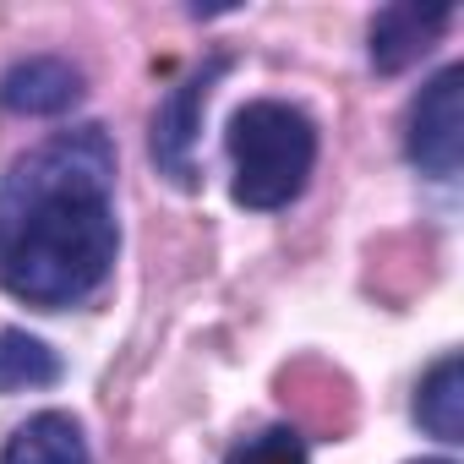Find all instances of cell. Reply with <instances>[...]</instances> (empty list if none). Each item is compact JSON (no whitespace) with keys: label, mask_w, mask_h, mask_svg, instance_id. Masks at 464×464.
<instances>
[{"label":"cell","mask_w":464,"mask_h":464,"mask_svg":"<svg viewBox=\"0 0 464 464\" xmlns=\"http://www.w3.org/2000/svg\"><path fill=\"white\" fill-rule=\"evenodd\" d=\"M61 355L44 344V339H34V334H23V328H6L0 334V393H34V388H55L61 382Z\"/></svg>","instance_id":"obj_9"},{"label":"cell","mask_w":464,"mask_h":464,"mask_svg":"<svg viewBox=\"0 0 464 464\" xmlns=\"http://www.w3.org/2000/svg\"><path fill=\"white\" fill-rule=\"evenodd\" d=\"M121 252L115 142L72 126L12 159L0 180V285L23 306L66 312L104 290Z\"/></svg>","instance_id":"obj_1"},{"label":"cell","mask_w":464,"mask_h":464,"mask_svg":"<svg viewBox=\"0 0 464 464\" xmlns=\"http://www.w3.org/2000/svg\"><path fill=\"white\" fill-rule=\"evenodd\" d=\"M415 464H448V459H415Z\"/></svg>","instance_id":"obj_11"},{"label":"cell","mask_w":464,"mask_h":464,"mask_svg":"<svg viewBox=\"0 0 464 464\" xmlns=\"http://www.w3.org/2000/svg\"><path fill=\"white\" fill-rule=\"evenodd\" d=\"M0 464H93V453H88V437H82L77 415H66V410H39V415H28V420L6 437Z\"/></svg>","instance_id":"obj_7"},{"label":"cell","mask_w":464,"mask_h":464,"mask_svg":"<svg viewBox=\"0 0 464 464\" xmlns=\"http://www.w3.org/2000/svg\"><path fill=\"white\" fill-rule=\"evenodd\" d=\"M415 420L437 442H464V361L448 350L415 388Z\"/></svg>","instance_id":"obj_8"},{"label":"cell","mask_w":464,"mask_h":464,"mask_svg":"<svg viewBox=\"0 0 464 464\" xmlns=\"http://www.w3.org/2000/svg\"><path fill=\"white\" fill-rule=\"evenodd\" d=\"M224 464H312V448L295 426H263L229 448Z\"/></svg>","instance_id":"obj_10"},{"label":"cell","mask_w":464,"mask_h":464,"mask_svg":"<svg viewBox=\"0 0 464 464\" xmlns=\"http://www.w3.org/2000/svg\"><path fill=\"white\" fill-rule=\"evenodd\" d=\"M82 93H88V77L66 55H28V61L6 66V77H0V110L34 115V121L66 115Z\"/></svg>","instance_id":"obj_5"},{"label":"cell","mask_w":464,"mask_h":464,"mask_svg":"<svg viewBox=\"0 0 464 464\" xmlns=\"http://www.w3.org/2000/svg\"><path fill=\"white\" fill-rule=\"evenodd\" d=\"M453 23V6H415V0H404V6H382L372 17V66L382 77H399L410 72L420 55H431V44L442 39V28Z\"/></svg>","instance_id":"obj_6"},{"label":"cell","mask_w":464,"mask_h":464,"mask_svg":"<svg viewBox=\"0 0 464 464\" xmlns=\"http://www.w3.org/2000/svg\"><path fill=\"white\" fill-rule=\"evenodd\" d=\"M229 191L252 213L290 208L317 169V121L290 99H252L229 121Z\"/></svg>","instance_id":"obj_2"},{"label":"cell","mask_w":464,"mask_h":464,"mask_svg":"<svg viewBox=\"0 0 464 464\" xmlns=\"http://www.w3.org/2000/svg\"><path fill=\"white\" fill-rule=\"evenodd\" d=\"M404 159L431 175L453 180L464 164V66H442L404 115Z\"/></svg>","instance_id":"obj_3"},{"label":"cell","mask_w":464,"mask_h":464,"mask_svg":"<svg viewBox=\"0 0 464 464\" xmlns=\"http://www.w3.org/2000/svg\"><path fill=\"white\" fill-rule=\"evenodd\" d=\"M229 72V55H208L202 66H191L153 110V164L175 180V186H197V137H202V110L218 88V77Z\"/></svg>","instance_id":"obj_4"}]
</instances>
